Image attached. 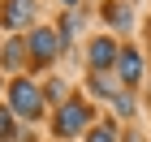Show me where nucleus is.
I'll return each mask as SVG.
<instances>
[{
  "mask_svg": "<svg viewBox=\"0 0 151 142\" xmlns=\"http://www.w3.org/2000/svg\"><path fill=\"white\" fill-rule=\"evenodd\" d=\"M86 125H91V108L82 103V99H69V103L60 108V116H56L52 129H56L60 138H73V133H82Z\"/></svg>",
  "mask_w": 151,
  "mask_h": 142,
  "instance_id": "obj_1",
  "label": "nucleus"
},
{
  "mask_svg": "<svg viewBox=\"0 0 151 142\" xmlns=\"http://www.w3.org/2000/svg\"><path fill=\"white\" fill-rule=\"evenodd\" d=\"M9 99H13V112H17V116H43V95L30 82H13Z\"/></svg>",
  "mask_w": 151,
  "mask_h": 142,
  "instance_id": "obj_2",
  "label": "nucleus"
},
{
  "mask_svg": "<svg viewBox=\"0 0 151 142\" xmlns=\"http://www.w3.org/2000/svg\"><path fill=\"white\" fill-rule=\"evenodd\" d=\"M26 47H30V56H35L39 65H52V60L60 56V47H65V43H60V35H52V30H43V26H39L35 35H30V43H26Z\"/></svg>",
  "mask_w": 151,
  "mask_h": 142,
  "instance_id": "obj_3",
  "label": "nucleus"
},
{
  "mask_svg": "<svg viewBox=\"0 0 151 142\" xmlns=\"http://www.w3.org/2000/svg\"><path fill=\"white\" fill-rule=\"evenodd\" d=\"M116 69H121V82H125V86H138V78H142V56L134 52V47H121Z\"/></svg>",
  "mask_w": 151,
  "mask_h": 142,
  "instance_id": "obj_4",
  "label": "nucleus"
},
{
  "mask_svg": "<svg viewBox=\"0 0 151 142\" xmlns=\"http://www.w3.org/2000/svg\"><path fill=\"white\" fill-rule=\"evenodd\" d=\"M86 56H91V69L99 73V69H108V65H116V56H121V47H116L112 39H95Z\"/></svg>",
  "mask_w": 151,
  "mask_h": 142,
  "instance_id": "obj_5",
  "label": "nucleus"
},
{
  "mask_svg": "<svg viewBox=\"0 0 151 142\" xmlns=\"http://www.w3.org/2000/svg\"><path fill=\"white\" fill-rule=\"evenodd\" d=\"M35 17V0H4V22L9 26H26Z\"/></svg>",
  "mask_w": 151,
  "mask_h": 142,
  "instance_id": "obj_6",
  "label": "nucleus"
},
{
  "mask_svg": "<svg viewBox=\"0 0 151 142\" xmlns=\"http://www.w3.org/2000/svg\"><path fill=\"white\" fill-rule=\"evenodd\" d=\"M104 17L116 26V30H129V9L125 4H104Z\"/></svg>",
  "mask_w": 151,
  "mask_h": 142,
  "instance_id": "obj_7",
  "label": "nucleus"
},
{
  "mask_svg": "<svg viewBox=\"0 0 151 142\" xmlns=\"http://www.w3.org/2000/svg\"><path fill=\"white\" fill-rule=\"evenodd\" d=\"M17 112H9V108H0V142H13V133H17Z\"/></svg>",
  "mask_w": 151,
  "mask_h": 142,
  "instance_id": "obj_8",
  "label": "nucleus"
},
{
  "mask_svg": "<svg viewBox=\"0 0 151 142\" xmlns=\"http://www.w3.org/2000/svg\"><path fill=\"white\" fill-rule=\"evenodd\" d=\"M22 39H9V43H4V65H9V69H17V65H22Z\"/></svg>",
  "mask_w": 151,
  "mask_h": 142,
  "instance_id": "obj_9",
  "label": "nucleus"
},
{
  "mask_svg": "<svg viewBox=\"0 0 151 142\" xmlns=\"http://www.w3.org/2000/svg\"><path fill=\"white\" fill-rule=\"evenodd\" d=\"M86 142H116V133H112V125H95Z\"/></svg>",
  "mask_w": 151,
  "mask_h": 142,
  "instance_id": "obj_10",
  "label": "nucleus"
},
{
  "mask_svg": "<svg viewBox=\"0 0 151 142\" xmlns=\"http://www.w3.org/2000/svg\"><path fill=\"white\" fill-rule=\"evenodd\" d=\"M73 30H78V17H73V13H65V17H60V43H69Z\"/></svg>",
  "mask_w": 151,
  "mask_h": 142,
  "instance_id": "obj_11",
  "label": "nucleus"
},
{
  "mask_svg": "<svg viewBox=\"0 0 151 142\" xmlns=\"http://www.w3.org/2000/svg\"><path fill=\"white\" fill-rule=\"evenodd\" d=\"M91 91H95V95H112V86H108L104 78H99V73H95V78H91Z\"/></svg>",
  "mask_w": 151,
  "mask_h": 142,
  "instance_id": "obj_12",
  "label": "nucleus"
},
{
  "mask_svg": "<svg viewBox=\"0 0 151 142\" xmlns=\"http://www.w3.org/2000/svg\"><path fill=\"white\" fill-rule=\"evenodd\" d=\"M65 4H78V0H65Z\"/></svg>",
  "mask_w": 151,
  "mask_h": 142,
  "instance_id": "obj_13",
  "label": "nucleus"
}]
</instances>
